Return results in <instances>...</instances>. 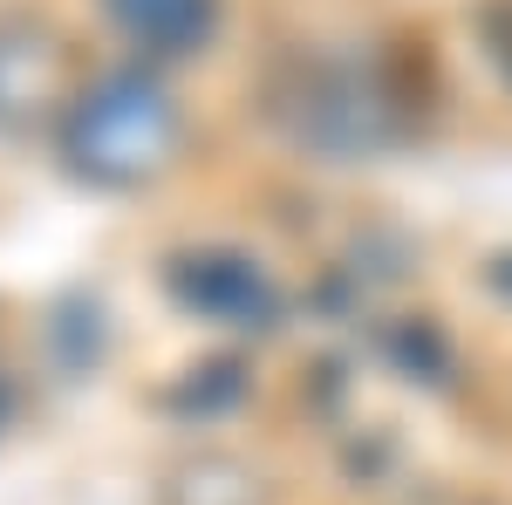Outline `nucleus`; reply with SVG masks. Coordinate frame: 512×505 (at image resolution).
Masks as SVG:
<instances>
[{
  "mask_svg": "<svg viewBox=\"0 0 512 505\" xmlns=\"http://www.w3.org/2000/svg\"><path fill=\"white\" fill-rule=\"evenodd\" d=\"M171 103L144 76H110L96 96H82L76 110V151L89 171H110V178H130L144 164H158L164 144H171Z\"/></svg>",
  "mask_w": 512,
  "mask_h": 505,
  "instance_id": "obj_1",
  "label": "nucleus"
},
{
  "mask_svg": "<svg viewBox=\"0 0 512 505\" xmlns=\"http://www.w3.org/2000/svg\"><path fill=\"white\" fill-rule=\"evenodd\" d=\"M117 21L151 48H192L212 28V0H110Z\"/></svg>",
  "mask_w": 512,
  "mask_h": 505,
  "instance_id": "obj_2",
  "label": "nucleus"
}]
</instances>
